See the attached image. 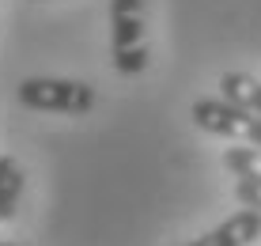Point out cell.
I'll return each instance as SVG.
<instances>
[{
  "instance_id": "1",
  "label": "cell",
  "mask_w": 261,
  "mask_h": 246,
  "mask_svg": "<svg viewBox=\"0 0 261 246\" xmlns=\"http://www.w3.org/2000/svg\"><path fill=\"white\" fill-rule=\"evenodd\" d=\"M19 103L46 114H87L95 106V87L80 80H57V76H31L19 84Z\"/></svg>"
},
{
  "instance_id": "8",
  "label": "cell",
  "mask_w": 261,
  "mask_h": 246,
  "mask_svg": "<svg viewBox=\"0 0 261 246\" xmlns=\"http://www.w3.org/2000/svg\"><path fill=\"white\" fill-rule=\"evenodd\" d=\"M235 197H239L246 208H257V212H261V182H257V178H239Z\"/></svg>"
},
{
  "instance_id": "4",
  "label": "cell",
  "mask_w": 261,
  "mask_h": 246,
  "mask_svg": "<svg viewBox=\"0 0 261 246\" xmlns=\"http://www.w3.org/2000/svg\"><path fill=\"white\" fill-rule=\"evenodd\" d=\"M261 239V212L257 208H242V212L227 216L220 227H212L208 235L186 242V246H250Z\"/></svg>"
},
{
  "instance_id": "7",
  "label": "cell",
  "mask_w": 261,
  "mask_h": 246,
  "mask_svg": "<svg viewBox=\"0 0 261 246\" xmlns=\"http://www.w3.org/2000/svg\"><path fill=\"white\" fill-rule=\"evenodd\" d=\"M223 167L235 178H257L261 182V148H227L223 152Z\"/></svg>"
},
{
  "instance_id": "5",
  "label": "cell",
  "mask_w": 261,
  "mask_h": 246,
  "mask_svg": "<svg viewBox=\"0 0 261 246\" xmlns=\"http://www.w3.org/2000/svg\"><path fill=\"white\" fill-rule=\"evenodd\" d=\"M220 99L242 106V110L261 117V80H254L250 72H223L220 76Z\"/></svg>"
},
{
  "instance_id": "6",
  "label": "cell",
  "mask_w": 261,
  "mask_h": 246,
  "mask_svg": "<svg viewBox=\"0 0 261 246\" xmlns=\"http://www.w3.org/2000/svg\"><path fill=\"white\" fill-rule=\"evenodd\" d=\"M23 197V170L12 156H0V224H8Z\"/></svg>"
},
{
  "instance_id": "2",
  "label": "cell",
  "mask_w": 261,
  "mask_h": 246,
  "mask_svg": "<svg viewBox=\"0 0 261 246\" xmlns=\"http://www.w3.org/2000/svg\"><path fill=\"white\" fill-rule=\"evenodd\" d=\"M190 114H193L197 129H204L212 136H227V140H246L254 148H261V117L227 103V99H197Z\"/></svg>"
},
{
  "instance_id": "3",
  "label": "cell",
  "mask_w": 261,
  "mask_h": 246,
  "mask_svg": "<svg viewBox=\"0 0 261 246\" xmlns=\"http://www.w3.org/2000/svg\"><path fill=\"white\" fill-rule=\"evenodd\" d=\"M144 45V0H110V50H140Z\"/></svg>"
},
{
  "instance_id": "9",
  "label": "cell",
  "mask_w": 261,
  "mask_h": 246,
  "mask_svg": "<svg viewBox=\"0 0 261 246\" xmlns=\"http://www.w3.org/2000/svg\"><path fill=\"white\" fill-rule=\"evenodd\" d=\"M0 246H12V242H0Z\"/></svg>"
}]
</instances>
